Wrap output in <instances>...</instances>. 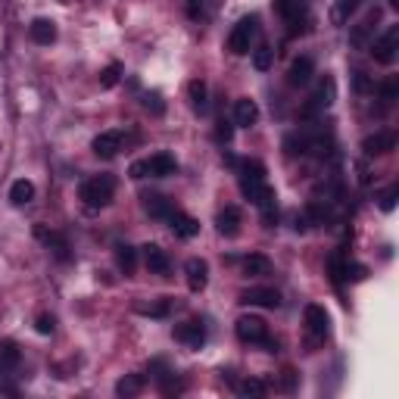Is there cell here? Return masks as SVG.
<instances>
[{
  "label": "cell",
  "mask_w": 399,
  "mask_h": 399,
  "mask_svg": "<svg viewBox=\"0 0 399 399\" xmlns=\"http://www.w3.org/2000/svg\"><path fill=\"white\" fill-rule=\"evenodd\" d=\"M113 194H115L113 175H94V178H88V181H82V187H78V200H82L88 209H103V206H109Z\"/></svg>",
  "instance_id": "cell-1"
},
{
  "label": "cell",
  "mask_w": 399,
  "mask_h": 399,
  "mask_svg": "<svg viewBox=\"0 0 399 399\" xmlns=\"http://www.w3.org/2000/svg\"><path fill=\"white\" fill-rule=\"evenodd\" d=\"M256 32H259L256 16H244V19H240L234 28H231V34H228V50H231L234 56L250 54L253 41H256Z\"/></svg>",
  "instance_id": "cell-2"
},
{
  "label": "cell",
  "mask_w": 399,
  "mask_h": 399,
  "mask_svg": "<svg viewBox=\"0 0 399 399\" xmlns=\"http://www.w3.org/2000/svg\"><path fill=\"white\" fill-rule=\"evenodd\" d=\"M372 56H374V62H380V66H390L393 60H396V54H399V25H390L384 34H380L378 41H372Z\"/></svg>",
  "instance_id": "cell-3"
},
{
  "label": "cell",
  "mask_w": 399,
  "mask_h": 399,
  "mask_svg": "<svg viewBox=\"0 0 399 399\" xmlns=\"http://www.w3.org/2000/svg\"><path fill=\"white\" fill-rule=\"evenodd\" d=\"M234 331H237V340H240V343H265V340H269V325L256 315H240Z\"/></svg>",
  "instance_id": "cell-4"
},
{
  "label": "cell",
  "mask_w": 399,
  "mask_h": 399,
  "mask_svg": "<svg viewBox=\"0 0 399 399\" xmlns=\"http://www.w3.org/2000/svg\"><path fill=\"white\" fill-rule=\"evenodd\" d=\"M277 13L287 19V25H293L290 32L297 34L309 22V0H277Z\"/></svg>",
  "instance_id": "cell-5"
},
{
  "label": "cell",
  "mask_w": 399,
  "mask_h": 399,
  "mask_svg": "<svg viewBox=\"0 0 399 399\" xmlns=\"http://www.w3.org/2000/svg\"><path fill=\"white\" fill-rule=\"evenodd\" d=\"M306 331L312 334L315 343H321V340L328 337V331H331V318H328L325 306H318V303L306 306Z\"/></svg>",
  "instance_id": "cell-6"
},
{
  "label": "cell",
  "mask_w": 399,
  "mask_h": 399,
  "mask_svg": "<svg viewBox=\"0 0 399 399\" xmlns=\"http://www.w3.org/2000/svg\"><path fill=\"white\" fill-rule=\"evenodd\" d=\"M380 19V10H372V13L365 16V19L358 22V25H352V32H350V44L356 50H368L372 47V41H374V22Z\"/></svg>",
  "instance_id": "cell-7"
},
{
  "label": "cell",
  "mask_w": 399,
  "mask_h": 399,
  "mask_svg": "<svg viewBox=\"0 0 399 399\" xmlns=\"http://www.w3.org/2000/svg\"><path fill=\"white\" fill-rule=\"evenodd\" d=\"M34 237H38V240H41L60 262H69V259H72V253H69V240L60 234V231H47L44 225H38V228H34Z\"/></svg>",
  "instance_id": "cell-8"
},
{
  "label": "cell",
  "mask_w": 399,
  "mask_h": 399,
  "mask_svg": "<svg viewBox=\"0 0 399 399\" xmlns=\"http://www.w3.org/2000/svg\"><path fill=\"white\" fill-rule=\"evenodd\" d=\"M175 340L184 343V346H190V350H200V346L206 343V325L203 321H196V318L181 321V325L175 328Z\"/></svg>",
  "instance_id": "cell-9"
},
{
  "label": "cell",
  "mask_w": 399,
  "mask_h": 399,
  "mask_svg": "<svg viewBox=\"0 0 399 399\" xmlns=\"http://www.w3.org/2000/svg\"><path fill=\"white\" fill-rule=\"evenodd\" d=\"M122 144H125L122 131H100V135L94 137V144H91V150H94L100 159H115L119 150H122Z\"/></svg>",
  "instance_id": "cell-10"
},
{
  "label": "cell",
  "mask_w": 399,
  "mask_h": 399,
  "mask_svg": "<svg viewBox=\"0 0 399 399\" xmlns=\"http://www.w3.org/2000/svg\"><path fill=\"white\" fill-rule=\"evenodd\" d=\"M240 194L256 206H265L275 200V190L265 184V178H240Z\"/></svg>",
  "instance_id": "cell-11"
},
{
  "label": "cell",
  "mask_w": 399,
  "mask_h": 399,
  "mask_svg": "<svg viewBox=\"0 0 399 399\" xmlns=\"http://www.w3.org/2000/svg\"><path fill=\"white\" fill-rule=\"evenodd\" d=\"M396 131H374V135H368L365 141H362V153L365 156H384L390 153V150H396Z\"/></svg>",
  "instance_id": "cell-12"
},
{
  "label": "cell",
  "mask_w": 399,
  "mask_h": 399,
  "mask_svg": "<svg viewBox=\"0 0 399 399\" xmlns=\"http://www.w3.org/2000/svg\"><path fill=\"white\" fill-rule=\"evenodd\" d=\"M240 303L262 306V309H277V306H281V293H277L275 287H250L247 293H240Z\"/></svg>",
  "instance_id": "cell-13"
},
{
  "label": "cell",
  "mask_w": 399,
  "mask_h": 399,
  "mask_svg": "<svg viewBox=\"0 0 399 399\" xmlns=\"http://www.w3.org/2000/svg\"><path fill=\"white\" fill-rule=\"evenodd\" d=\"M312 72H315V62L309 56H297L290 62V69H287V84L290 88H306L312 82Z\"/></svg>",
  "instance_id": "cell-14"
},
{
  "label": "cell",
  "mask_w": 399,
  "mask_h": 399,
  "mask_svg": "<svg viewBox=\"0 0 399 399\" xmlns=\"http://www.w3.org/2000/svg\"><path fill=\"white\" fill-rule=\"evenodd\" d=\"M184 275H187V287L194 293H200L209 284V265H206V259H187L184 262Z\"/></svg>",
  "instance_id": "cell-15"
},
{
  "label": "cell",
  "mask_w": 399,
  "mask_h": 399,
  "mask_svg": "<svg viewBox=\"0 0 399 399\" xmlns=\"http://www.w3.org/2000/svg\"><path fill=\"white\" fill-rule=\"evenodd\" d=\"M331 103H334V78H325V82L315 88V94L309 97L303 115H315V113H321V109H328Z\"/></svg>",
  "instance_id": "cell-16"
},
{
  "label": "cell",
  "mask_w": 399,
  "mask_h": 399,
  "mask_svg": "<svg viewBox=\"0 0 399 399\" xmlns=\"http://www.w3.org/2000/svg\"><path fill=\"white\" fill-rule=\"evenodd\" d=\"M240 225H244V216H240L237 206H225V209L216 216V231L222 237H237L240 234Z\"/></svg>",
  "instance_id": "cell-17"
},
{
  "label": "cell",
  "mask_w": 399,
  "mask_h": 399,
  "mask_svg": "<svg viewBox=\"0 0 399 399\" xmlns=\"http://www.w3.org/2000/svg\"><path fill=\"white\" fill-rule=\"evenodd\" d=\"M141 200H144V212H147L150 218H163V222H169V216L175 212V203L163 194H144Z\"/></svg>",
  "instance_id": "cell-18"
},
{
  "label": "cell",
  "mask_w": 399,
  "mask_h": 399,
  "mask_svg": "<svg viewBox=\"0 0 399 399\" xmlns=\"http://www.w3.org/2000/svg\"><path fill=\"white\" fill-rule=\"evenodd\" d=\"M169 228L175 237H181V240H190V237L200 234V222H196L194 216H187V212H172L169 216Z\"/></svg>",
  "instance_id": "cell-19"
},
{
  "label": "cell",
  "mask_w": 399,
  "mask_h": 399,
  "mask_svg": "<svg viewBox=\"0 0 399 399\" xmlns=\"http://www.w3.org/2000/svg\"><path fill=\"white\" fill-rule=\"evenodd\" d=\"M144 163H147L150 178H169L178 172V163L172 153H156V156H150V159H144Z\"/></svg>",
  "instance_id": "cell-20"
},
{
  "label": "cell",
  "mask_w": 399,
  "mask_h": 399,
  "mask_svg": "<svg viewBox=\"0 0 399 399\" xmlns=\"http://www.w3.org/2000/svg\"><path fill=\"white\" fill-rule=\"evenodd\" d=\"M144 262H147V269L153 271V275H169V269H172L169 253H166L163 247H156V244L144 247Z\"/></svg>",
  "instance_id": "cell-21"
},
{
  "label": "cell",
  "mask_w": 399,
  "mask_h": 399,
  "mask_svg": "<svg viewBox=\"0 0 399 399\" xmlns=\"http://www.w3.org/2000/svg\"><path fill=\"white\" fill-rule=\"evenodd\" d=\"M256 119H259L256 100H250V97H240V100L234 103V125H240V128H250V125H256Z\"/></svg>",
  "instance_id": "cell-22"
},
{
  "label": "cell",
  "mask_w": 399,
  "mask_h": 399,
  "mask_svg": "<svg viewBox=\"0 0 399 399\" xmlns=\"http://www.w3.org/2000/svg\"><path fill=\"white\" fill-rule=\"evenodd\" d=\"M28 38H32L34 44H54L56 41V25L50 19H34L32 25H28Z\"/></svg>",
  "instance_id": "cell-23"
},
{
  "label": "cell",
  "mask_w": 399,
  "mask_h": 399,
  "mask_svg": "<svg viewBox=\"0 0 399 399\" xmlns=\"http://www.w3.org/2000/svg\"><path fill=\"white\" fill-rule=\"evenodd\" d=\"M19 362H22V350L13 343V340H3V343H0V374L16 372Z\"/></svg>",
  "instance_id": "cell-24"
},
{
  "label": "cell",
  "mask_w": 399,
  "mask_h": 399,
  "mask_svg": "<svg viewBox=\"0 0 399 399\" xmlns=\"http://www.w3.org/2000/svg\"><path fill=\"white\" fill-rule=\"evenodd\" d=\"M144 387H147V380H144V374H125L119 384H115V396L122 399H131V396H141Z\"/></svg>",
  "instance_id": "cell-25"
},
{
  "label": "cell",
  "mask_w": 399,
  "mask_h": 399,
  "mask_svg": "<svg viewBox=\"0 0 399 399\" xmlns=\"http://www.w3.org/2000/svg\"><path fill=\"white\" fill-rule=\"evenodd\" d=\"M34 200V184L28 178H19V181L10 184V203L13 206H28Z\"/></svg>",
  "instance_id": "cell-26"
},
{
  "label": "cell",
  "mask_w": 399,
  "mask_h": 399,
  "mask_svg": "<svg viewBox=\"0 0 399 399\" xmlns=\"http://www.w3.org/2000/svg\"><path fill=\"white\" fill-rule=\"evenodd\" d=\"M244 275L247 277H265V275H271V259L262 256V253H250V256L244 259Z\"/></svg>",
  "instance_id": "cell-27"
},
{
  "label": "cell",
  "mask_w": 399,
  "mask_h": 399,
  "mask_svg": "<svg viewBox=\"0 0 399 399\" xmlns=\"http://www.w3.org/2000/svg\"><path fill=\"white\" fill-rule=\"evenodd\" d=\"M187 94H190V106H194V113H200V115L209 113V100H206V82L194 78V82L187 84Z\"/></svg>",
  "instance_id": "cell-28"
},
{
  "label": "cell",
  "mask_w": 399,
  "mask_h": 399,
  "mask_svg": "<svg viewBox=\"0 0 399 399\" xmlns=\"http://www.w3.org/2000/svg\"><path fill=\"white\" fill-rule=\"evenodd\" d=\"M115 265L125 271V275H135L137 269V250L131 244H119L115 247Z\"/></svg>",
  "instance_id": "cell-29"
},
{
  "label": "cell",
  "mask_w": 399,
  "mask_h": 399,
  "mask_svg": "<svg viewBox=\"0 0 399 399\" xmlns=\"http://www.w3.org/2000/svg\"><path fill=\"white\" fill-rule=\"evenodd\" d=\"M237 393L240 396H250V399H262V396H269V384L259 378H247L237 384Z\"/></svg>",
  "instance_id": "cell-30"
},
{
  "label": "cell",
  "mask_w": 399,
  "mask_h": 399,
  "mask_svg": "<svg viewBox=\"0 0 399 399\" xmlns=\"http://www.w3.org/2000/svg\"><path fill=\"white\" fill-rule=\"evenodd\" d=\"M137 312H141V315H150V318H166L172 312V299H156V303H137L135 306Z\"/></svg>",
  "instance_id": "cell-31"
},
{
  "label": "cell",
  "mask_w": 399,
  "mask_h": 399,
  "mask_svg": "<svg viewBox=\"0 0 399 399\" xmlns=\"http://www.w3.org/2000/svg\"><path fill=\"white\" fill-rule=\"evenodd\" d=\"M356 7H358V0H337L331 10V22L334 25H346V19L356 13Z\"/></svg>",
  "instance_id": "cell-32"
},
{
  "label": "cell",
  "mask_w": 399,
  "mask_h": 399,
  "mask_svg": "<svg viewBox=\"0 0 399 399\" xmlns=\"http://www.w3.org/2000/svg\"><path fill=\"white\" fill-rule=\"evenodd\" d=\"M234 169H237V175H240V178H265V175H269L259 159H244V163H237Z\"/></svg>",
  "instance_id": "cell-33"
},
{
  "label": "cell",
  "mask_w": 399,
  "mask_h": 399,
  "mask_svg": "<svg viewBox=\"0 0 399 399\" xmlns=\"http://www.w3.org/2000/svg\"><path fill=\"white\" fill-rule=\"evenodd\" d=\"M141 103H144V109H147V113H153V115H163L166 113V100H163V94H159V91H147V94L141 97Z\"/></svg>",
  "instance_id": "cell-34"
},
{
  "label": "cell",
  "mask_w": 399,
  "mask_h": 399,
  "mask_svg": "<svg viewBox=\"0 0 399 399\" xmlns=\"http://www.w3.org/2000/svg\"><path fill=\"white\" fill-rule=\"evenodd\" d=\"M271 62H275V50H271V47H265V44H262V47L253 50V66H256L259 72H269Z\"/></svg>",
  "instance_id": "cell-35"
},
{
  "label": "cell",
  "mask_w": 399,
  "mask_h": 399,
  "mask_svg": "<svg viewBox=\"0 0 399 399\" xmlns=\"http://www.w3.org/2000/svg\"><path fill=\"white\" fill-rule=\"evenodd\" d=\"M119 78H122V62H109L100 72V88H115Z\"/></svg>",
  "instance_id": "cell-36"
},
{
  "label": "cell",
  "mask_w": 399,
  "mask_h": 399,
  "mask_svg": "<svg viewBox=\"0 0 399 399\" xmlns=\"http://www.w3.org/2000/svg\"><path fill=\"white\" fill-rule=\"evenodd\" d=\"M368 269L358 262H343V281H365Z\"/></svg>",
  "instance_id": "cell-37"
},
{
  "label": "cell",
  "mask_w": 399,
  "mask_h": 399,
  "mask_svg": "<svg viewBox=\"0 0 399 399\" xmlns=\"http://www.w3.org/2000/svg\"><path fill=\"white\" fill-rule=\"evenodd\" d=\"M396 200H399V187H396V184H390V187L380 194V209L393 212V209H396Z\"/></svg>",
  "instance_id": "cell-38"
},
{
  "label": "cell",
  "mask_w": 399,
  "mask_h": 399,
  "mask_svg": "<svg viewBox=\"0 0 399 399\" xmlns=\"http://www.w3.org/2000/svg\"><path fill=\"white\" fill-rule=\"evenodd\" d=\"M399 97V78H387L384 84H380V100L384 103H393Z\"/></svg>",
  "instance_id": "cell-39"
},
{
  "label": "cell",
  "mask_w": 399,
  "mask_h": 399,
  "mask_svg": "<svg viewBox=\"0 0 399 399\" xmlns=\"http://www.w3.org/2000/svg\"><path fill=\"white\" fill-rule=\"evenodd\" d=\"M159 387H163L166 396H178V393H184V380H175V374H169L166 380H159Z\"/></svg>",
  "instance_id": "cell-40"
},
{
  "label": "cell",
  "mask_w": 399,
  "mask_h": 399,
  "mask_svg": "<svg viewBox=\"0 0 399 399\" xmlns=\"http://www.w3.org/2000/svg\"><path fill=\"white\" fill-rule=\"evenodd\" d=\"M150 374H153L156 380H166V378H169V374H175V372H172V368L166 365L163 358H156V362H150Z\"/></svg>",
  "instance_id": "cell-41"
},
{
  "label": "cell",
  "mask_w": 399,
  "mask_h": 399,
  "mask_svg": "<svg viewBox=\"0 0 399 399\" xmlns=\"http://www.w3.org/2000/svg\"><path fill=\"white\" fill-rule=\"evenodd\" d=\"M34 328H38V334H54V328H56L54 315H38V321H34Z\"/></svg>",
  "instance_id": "cell-42"
},
{
  "label": "cell",
  "mask_w": 399,
  "mask_h": 399,
  "mask_svg": "<svg viewBox=\"0 0 399 399\" xmlns=\"http://www.w3.org/2000/svg\"><path fill=\"white\" fill-rule=\"evenodd\" d=\"M231 135H234V128H231L228 122H218V128H216V141H218V144H228V141H231Z\"/></svg>",
  "instance_id": "cell-43"
},
{
  "label": "cell",
  "mask_w": 399,
  "mask_h": 399,
  "mask_svg": "<svg viewBox=\"0 0 399 399\" xmlns=\"http://www.w3.org/2000/svg\"><path fill=\"white\" fill-rule=\"evenodd\" d=\"M281 387H284L287 393H293V387H297V372H293V368H287V372L281 374Z\"/></svg>",
  "instance_id": "cell-44"
},
{
  "label": "cell",
  "mask_w": 399,
  "mask_h": 399,
  "mask_svg": "<svg viewBox=\"0 0 399 399\" xmlns=\"http://www.w3.org/2000/svg\"><path fill=\"white\" fill-rule=\"evenodd\" d=\"M131 178H135V181H141V178H150L147 175V163H144V159H137V163H131Z\"/></svg>",
  "instance_id": "cell-45"
},
{
  "label": "cell",
  "mask_w": 399,
  "mask_h": 399,
  "mask_svg": "<svg viewBox=\"0 0 399 399\" xmlns=\"http://www.w3.org/2000/svg\"><path fill=\"white\" fill-rule=\"evenodd\" d=\"M203 7H206V0H187V16L190 19H200Z\"/></svg>",
  "instance_id": "cell-46"
},
{
  "label": "cell",
  "mask_w": 399,
  "mask_h": 399,
  "mask_svg": "<svg viewBox=\"0 0 399 399\" xmlns=\"http://www.w3.org/2000/svg\"><path fill=\"white\" fill-rule=\"evenodd\" d=\"M356 91H358V94H365V91H372V78H368L365 72H356Z\"/></svg>",
  "instance_id": "cell-47"
},
{
  "label": "cell",
  "mask_w": 399,
  "mask_h": 399,
  "mask_svg": "<svg viewBox=\"0 0 399 399\" xmlns=\"http://www.w3.org/2000/svg\"><path fill=\"white\" fill-rule=\"evenodd\" d=\"M387 3H390V7H399V0H387Z\"/></svg>",
  "instance_id": "cell-48"
}]
</instances>
